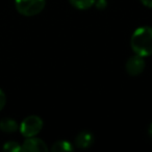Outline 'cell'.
<instances>
[{
	"label": "cell",
	"instance_id": "1",
	"mask_svg": "<svg viewBox=\"0 0 152 152\" xmlns=\"http://www.w3.org/2000/svg\"><path fill=\"white\" fill-rule=\"evenodd\" d=\"M133 52L143 57L152 55V27L141 26L133 31L130 39Z\"/></svg>",
	"mask_w": 152,
	"mask_h": 152
},
{
	"label": "cell",
	"instance_id": "2",
	"mask_svg": "<svg viewBox=\"0 0 152 152\" xmlns=\"http://www.w3.org/2000/svg\"><path fill=\"white\" fill-rule=\"evenodd\" d=\"M46 0H15L17 11L21 15L31 17L40 14L44 10Z\"/></svg>",
	"mask_w": 152,
	"mask_h": 152
},
{
	"label": "cell",
	"instance_id": "3",
	"mask_svg": "<svg viewBox=\"0 0 152 152\" xmlns=\"http://www.w3.org/2000/svg\"><path fill=\"white\" fill-rule=\"evenodd\" d=\"M20 131L25 137H36L43 128V120L39 116H29L25 118L20 124Z\"/></svg>",
	"mask_w": 152,
	"mask_h": 152
},
{
	"label": "cell",
	"instance_id": "4",
	"mask_svg": "<svg viewBox=\"0 0 152 152\" xmlns=\"http://www.w3.org/2000/svg\"><path fill=\"white\" fill-rule=\"evenodd\" d=\"M145 61H144V57L141 55H133L131 56L128 61H126V65H125V69L126 72L131 76H137L144 71L145 69Z\"/></svg>",
	"mask_w": 152,
	"mask_h": 152
},
{
	"label": "cell",
	"instance_id": "5",
	"mask_svg": "<svg viewBox=\"0 0 152 152\" xmlns=\"http://www.w3.org/2000/svg\"><path fill=\"white\" fill-rule=\"evenodd\" d=\"M21 149L23 152H43L47 151L48 147H47L46 143L43 142L41 139L30 137H26L24 143L22 144Z\"/></svg>",
	"mask_w": 152,
	"mask_h": 152
},
{
	"label": "cell",
	"instance_id": "6",
	"mask_svg": "<svg viewBox=\"0 0 152 152\" xmlns=\"http://www.w3.org/2000/svg\"><path fill=\"white\" fill-rule=\"evenodd\" d=\"M94 142V137L89 131H81L80 133L77 134L75 139V145L76 147L80 149H87L90 146H92Z\"/></svg>",
	"mask_w": 152,
	"mask_h": 152
},
{
	"label": "cell",
	"instance_id": "7",
	"mask_svg": "<svg viewBox=\"0 0 152 152\" xmlns=\"http://www.w3.org/2000/svg\"><path fill=\"white\" fill-rule=\"evenodd\" d=\"M18 128H19L18 123L11 118L3 119L0 121V130L4 131V132H15Z\"/></svg>",
	"mask_w": 152,
	"mask_h": 152
},
{
	"label": "cell",
	"instance_id": "8",
	"mask_svg": "<svg viewBox=\"0 0 152 152\" xmlns=\"http://www.w3.org/2000/svg\"><path fill=\"white\" fill-rule=\"evenodd\" d=\"M74 148L72 146L71 143H69L68 141H57L51 147V150L54 152H65V151H72Z\"/></svg>",
	"mask_w": 152,
	"mask_h": 152
},
{
	"label": "cell",
	"instance_id": "9",
	"mask_svg": "<svg viewBox=\"0 0 152 152\" xmlns=\"http://www.w3.org/2000/svg\"><path fill=\"white\" fill-rule=\"evenodd\" d=\"M70 3L74 7L78 10H88L91 9L95 4L96 0H69Z\"/></svg>",
	"mask_w": 152,
	"mask_h": 152
},
{
	"label": "cell",
	"instance_id": "10",
	"mask_svg": "<svg viewBox=\"0 0 152 152\" xmlns=\"http://www.w3.org/2000/svg\"><path fill=\"white\" fill-rule=\"evenodd\" d=\"M4 151H7V152H20L22 151L21 149V146L17 143V142H7V143L3 145V148H2Z\"/></svg>",
	"mask_w": 152,
	"mask_h": 152
},
{
	"label": "cell",
	"instance_id": "11",
	"mask_svg": "<svg viewBox=\"0 0 152 152\" xmlns=\"http://www.w3.org/2000/svg\"><path fill=\"white\" fill-rule=\"evenodd\" d=\"M5 103H7V96H5L4 92L0 89V112L5 106Z\"/></svg>",
	"mask_w": 152,
	"mask_h": 152
},
{
	"label": "cell",
	"instance_id": "12",
	"mask_svg": "<svg viewBox=\"0 0 152 152\" xmlns=\"http://www.w3.org/2000/svg\"><path fill=\"white\" fill-rule=\"evenodd\" d=\"M94 5H96V7H97V9L103 10L104 7H106V1H105V0H96L95 4H94Z\"/></svg>",
	"mask_w": 152,
	"mask_h": 152
},
{
	"label": "cell",
	"instance_id": "13",
	"mask_svg": "<svg viewBox=\"0 0 152 152\" xmlns=\"http://www.w3.org/2000/svg\"><path fill=\"white\" fill-rule=\"evenodd\" d=\"M141 2L143 5H145L146 7L152 9V0H141Z\"/></svg>",
	"mask_w": 152,
	"mask_h": 152
},
{
	"label": "cell",
	"instance_id": "14",
	"mask_svg": "<svg viewBox=\"0 0 152 152\" xmlns=\"http://www.w3.org/2000/svg\"><path fill=\"white\" fill-rule=\"evenodd\" d=\"M149 137H151V140H152V123H151V125H150V127H149Z\"/></svg>",
	"mask_w": 152,
	"mask_h": 152
}]
</instances>
